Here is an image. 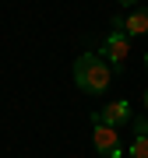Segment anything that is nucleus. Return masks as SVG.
I'll use <instances>...</instances> for the list:
<instances>
[{"mask_svg": "<svg viewBox=\"0 0 148 158\" xmlns=\"http://www.w3.org/2000/svg\"><path fill=\"white\" fill-rule=\"evenodd\" d=\"M109 81H113V67L95 56V53H81L78 60H74V85H78L85 95H102L109 88Z\"/></svg>", "mask_w": 148, "mask_h": 158, "instance_id": "nucleus-1", "label": "nucleus"}, {"mask_svg": "<svg viewBox=\"0 0 148 158\" xmlns=\"http://www.w3.org/2000/svg\"><path fill=\"white\" fill-rule=\"evenodd\" d=\"M127 53H131V35H127L124 28H109L106 42H102V60H106L113 70H124Z\"/></svg>", "mask_w": 148, "mask_h": 158, "instance_id": "nucleus-2", "label": "nucleus"}, {"mask_svg": "<svg viewBox=\"0 0 148 158\" xmlns=\"http://www.w3.org/2000/svg\"><path fill=\"white\" fill-rule=\"evenodd\" d=\"M92 127H95V134H92V144H95V151H99V155H106V158H120V155H124V151H120V134H116V127L99 123L95 116H92Z\"/></svg>", "mask_w": 148, "mask_h": 158, "instance_id": "nucleus-3", "label": "nucleus"}, {"mask_svg": "<svg viewBox=\"0 0 148 158\" xmlns=\"http://www.w3.org/2000/svg\"><path fill=\"white\" fill-rule=\"evenodd\" d=\"M99 119V123H106V127H124V123H131V102H124V98H116V102H109V106H102V113H92Z\"/></svg>", "mask_w": 148, "mask_h": 158, "instance_id": "nucleus-4", "label": "nucleus"}, {"mask_svg": "<svg viewBox=\"0 0 148 158\" xmlns=\"http://www.w3.org/2000/svg\"><path fill=\"white\" fill-rule=\"evenodd\" d=\"M137 137L131 141V158H148V119H134Z\"/></svg>", "mask_w": 148, "mask_h": 158, "instance_id": "nucleus-5", "label": "nucleus"}, {"mask_svg": "<svg viewBox=\"0 0 148 158\" xmlns=\"http://www.w3.org/2000/svg\"><path fill=\"white\" fill-rule=\"evenodd\" d=\"M124 32L131 35V39L148 32V7H145V11H131V14L124 18Z\"/></svg>", "mask_w": 148, "mask_h": 158, "instance_id": "nucleus-6", "label": "nucleus"}, {"mask_svg": "<svg viewBox=\"0 0 148 158\" xmlns=\"http://www.w3.org/2000/svg\"><path fill=\"white\" fill-rule=\"evenodd\" d=\"M116 4H120V7H134L137 0H116Z\"/></svg>", "mask_w": 148, "mask_h": 158, "instance_id": "nucleus-7", "label": "nucleus"}, {"mask_svg": "<svg viewBox=\"0 0 148 158\" xmlns=\"http://www.w3.org/2000/svg\"><path fill=\"white\" fill-rule=\"evenodd\" d=\"M141 98H145V109H148V88H145V95H141Z\"/></svg>", "mask_w": 148, "mask_h": 158, "instance_id": "nucleus-8", "label": "nucleus"}, {"mask_svg": "<svg viewBox=\"0 0 148 158\" xmlns=\"http://www.w3.org/2000/svg\"><path fill=\"white\" fill-rule=\"evenodd\" d=\"M145 70H148V53H145Z\"/></svg>", "mask_w": 148, "mask_h": 158, "instance_id": "nucleus-9", "label": "nucleus"}]
</instances>
